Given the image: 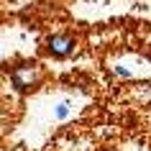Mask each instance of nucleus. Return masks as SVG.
<instances>
[{"instance_id": "obj_1", "label": "nucleus", "mask_w": 151, "mask_h": 151, "mask_svg": "<svg viewBox=\"0 0 151 151\" xmlns=\"http://www.w3.org/2000/svg\"><path fill=\"white\" fill-rule=\"evenodd\" d=\"M39 80H41V74H39V69H36V64H21V67L13 69V85H16L21 92L33 90L39 85Z\"/></svg>"}, {"instance_id": "obj_3", "label": "nucleus", "mask_w": 151, "mask_h": 151, "mask_svg": "<svg viewBox=\"0 0 151 151\" xmlns=\"http://www.w3.org/2000/svg\"><path fill=\"white\" fill-rule=\"evenodd\" d=\"M67 113H69V105H67V103H59V108H56V115H59V118H67Z\"/></svg>"}, {"instance_id": "obj_4", "label": "nucleus", "mask_w": 151, "mask_h": 151, "mask_svg": "<svg viewBox=\"0 0 151 151\" xmlns=\"http://www.w3.org/2000/svg\"><path fill=\"white\" fill-rule=\"evenodd\" d=\"M103 151H118V149H103Z\"/></svg>"}, {"instance_id": "obj_2", "label": "nucleus", "mask_w": 151, "mask_h": 151, "mask_svg": "<svg viewBox=\"0 0 151 151\" xmlns=\"http://www.w3.org/2000/svg\"><path fill=\"white\" fill-rule=\"evenodd\" d=\"M46 49H49V54H54V56H59V59H64V56H69L72 51H74V39H72V36H67V33L49 36Z\"/></svg>"}]
</instances>
